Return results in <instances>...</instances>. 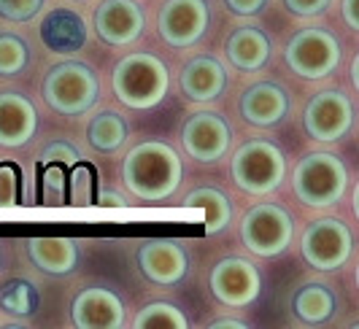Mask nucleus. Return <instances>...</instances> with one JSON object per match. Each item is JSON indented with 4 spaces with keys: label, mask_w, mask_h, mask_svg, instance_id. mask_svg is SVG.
Returning <instances> with one entry per match:
<instances>
[{
    "label": "nucleus",
    "mask_w": 359,
    "mask_h": 329,
    "mask_svg": "<svg viewBox=\"0 0 359 329\" xmlns=\"http://www.w3.org/2000/svg\"><path fill=\"white\" fill-rule=\"evenodd\" d=\"M181 160L176 148L162 141H144L130 148L122 164L125 186L144 202L168 200L181 183Z\"/></svg>",
    "instance_id": "obj_1"
},
{
    "label": "nucleus",
    "mask_w": 359,
    "mask_h": 329,
    "mask_svg": "<svg viewBox=\"0 0 359 329\" xmlns=\"http://www.w3.org/2000/svg\"><path fill=\"white\" fill-rule=\"evenodd\" d=\"M111 84L127 108L149 111L165 100L170 87V74L160 57L135 52L116 62Z\"/></svg>",
    "instance_id": "obj_2"
},
{
    "label": "nucleus",
    "mask_w": 359,
    "mask_h": 329,
    "mask_svg": "<svg viewBox=\"0 0 359 329\" xmlns=\"http://www.w3.org/2000/svg\"><path fill=\"white\" fill-rule=\"evenodd\" d=\"M46 106L62 116H81L100 100V81L87 62H60L43 78Z\"/></svg>",
    "instance_id": "obj_3"
},
{
    "label": "nucleus",
    "mask_w": 359,
    "mask_h": 329,
    "mask_svg": "<svg viewBox=\"0 0 359 329\" xmlns=\"http://www.w3.org/2000/svg\"><path fill=\"white\" fill-rule=\"evenodd\" d=\"M294 195L308 208H330L343 197L348 186L346 164L327 151H313L294 167Z\"/></svg>",
    "instance_id": "obj_4"
},
{
    "label": "nucleus",
    "mask_w": 359,
    "mask_h": 329,
    "mask_svg": "<svg viewBox=\"0 0 359 329\" xmlns=\"http://www.w3.org/2000/svg\"><path fill=\"white\" fill-rule=\"evenodd\" d=\"M287 176L284 151L270 141H249L235 151L233 178L249 195L276 192Z\"/></svg>",
    "instance_id": "obj_5"
},
{
    "label": "nucleus",
    "mask_w": 359,
    "mask_h": 329,
    "mask_svg": "<svg viewBox=\"0 0 359 329\" xmlns=\"http://www.w3.org/2000/svg\"><path fill=\"white\" fill-rule=\"evenodd\" d=\"M294 224L289 211L276 202H259L241 221L243 246L257 256H278L292 243Z\"/></svg>",
    "instance_id": "obj_6"
},
{
    "label": "nucleus",
    "mask_w": 359,
    "mask_h": 329,
    "mask_svg": "<svg viewBox=\"0 0 359 329\" xmlns=\"http://www.w3.org/2000/svg\"><path fill=\"white\" fill-rule=\"evenodd\" d=\"M284 57L300 78H324L341 62V43L322 27H308L289 41Z\"/></svg>",
    "instance_id": "obj_7"
},
{
    "label": "nucleus",
    "mask_w": 359,
    "mask_h": 329,
    "mask_svg": "<svg viewBox=\"0 0 359 329\" xmlns=\"http://www.w3.org/2000/svg\"><path fill=\"white\" fill-rule=\"evenodd\" d=\"M351 246H354L351 230L341 219L313 221L300 240V251L306 256V262L324 273L343 267L351 256Z\"/></svg>",
    "instance_id": "obj_8"
},
{
    "label": "nucleus",
    "mask_w": 359,
    "mask_h": 329,
    "mask_svg": "<svg viewBox=\"0 0 359 329\" xmlns=\"http://www.w3.org/2000/svg\"><path fill=\"white\" fill-rule=\"evenodd\" d=\"M351 122H354L351 100L338 90H324L313 94V100L308 103L306 113H303L306 132L313 141H322V144L341 141L351 130Z\"/></svg>",
    "instance_id": "obj_9"
},
{
    "label": "nucleus",
    "mask_w": 359,
    "mask_h": 329,
    "mask_svg": "<svg viewBox=\"0 0 359 329\" xmlns=\"http://www.w3.org/2000/svg\"><path fill=\"white\" fill-rule=\"evenodd\" d=\"M211 11L205 0H168L162 6L157 30L173 49H187L205 36Z\"/></svg>",
    "instance_id": "obj_10"
},
{
    "label": "nucleus",
    "mask_w": 359,
    "mask_h": 329,
    "mask_svg": "<svg viewBox=\"0 0 359 329\" xmlns=\"http://www.w3.org/2000/svg\"><path fill=\"white\" fill-rule=\"evenodd\" d=\"M262 278L252 262L241 256H227L211 270V292L227 308H246L259 297Z\"/></svg>",
    "instance_id": "obj_11"
},
{
    "label": "nucleus",
    "mask_w": 359,
    "mask_h": 329,
    "mask_svg": "<svg viewBox=\"0 0 359 329\" xmlns=\"http://www.w3.org/2000/svg\"><path fill=\"white\" fill-rule=\"evenodd\" d=\"M181 141H184V148L192 160L211 164L227 154V148L233 144V132L219 113L203 111V113H195L187 119V125L181 130Z\"/></svg>",
    "instance_id": "obj_12"
},
{
    "label": "nucleus",
    "mask_w": 359,
    "mask_h": 329,
    "mask_svg": "<svg viewBox=\"0 0 359 329\" xmlns=\"http://www.w3.org/2000/svg\"><path fill=\"white\" fill-rule=\"evenodd\" d=\"M144 8L135 0H103L95 11V33L108 46H127L144 36Z\"/></svg>",
    "instance_id": "obj_13"
},
{
    "label": "nucleus",
    "mask_w": 359,
    "mask_h": 329,
    "mask_svg": "<svg viewBox=\"0 0 359 329\" xmlns=\"http://www.w3.org/2000/svg\"><path fill=\"white\" fill-rule=\"evenodd\" d=\"M138 267L141 273L160 286H173L189 270V259L179 240L154 238L146 240L138 248Z\"/></svg>",
    "instance_id": "obj_14"
},
{
    "label": "nucleus",
    "mask_w": 359,
    "mask_h": 329,
    "mask_svg": "<svg viewBox=\"0 0 359 329\" xmlns=\"http://www.w3.org/2000/svg\"><path fill=\"white\" fill-rule=\"evenodd\" d=\"M73 327L79 329H116L125 324V305L111 289H84L73 300Z\"/></svg>",
    "instance_id": "obj_15"
},
{
    "label": "nucleus",
    "mask_w": 359,
    "mask_h": 329,
    "mask_svg": "<svg viewBox=\"0 0 359 329\" xmlns=\"http://www.w3.org/2000/svg\"><path fill=\"white\" fill-rule=\"evenodd\" d=\"M38 127L36 106L17 92L0 94V146L19 148L25 146Z\"/></svg>",
    "instance_id": "obj_16"
},
{
    "label": "nucleus",
    "mask_w": 359,
    "mask_h": 329,
    "mask_svg": "<svg viewBox=\"0 0 359 329\" xmlns=\"http://www.w3.org/2000/svg\"><path fill=\"white\" fill-rule=\"evenodd\" d=\"M289 111V94L284 87L273 81H259L243 92L241 97V113L254 127H273L278 125Z\"/></svg>",
    "instance_id": "obj_17"
},
{
    "label": "nucleus",
    "mask_w": 359,
    "mask_h": 329,
    "mask_svg": "<svg viewBox=\"0 0 359 329\" xmlns=\"http://www.w3.org/2000/svg\"><path fill=\"white\" fill-rule=\"evenodd\" d=\"M224 87H227V71L216 57H195L181 71V92L195 103L216 100Z\"/></svg>",
    "instance_id": "obj_18"
},
{
    "label": "nucleus",
    "mask_w": 359,
    "mask_h": 329,
    "mask_svg": "<svg viewBox=\"0 0 359 329\" xmlns=\"http://www.w3.org/2000/svg\"><path fill=\"white\" fill-rule=\"evenodd\" d=\"M30 259L49 275H68L79 262V246L71 238H30Z\"/></svg>",
    "instance_id": "obj_19"
},
{
    "label": "nucleus",
    "mask_w": 359,
    "mask_h": 329,
    "mask_svg": "<svg viewBox=\"0 0 359 329\" xmlns=\"http://www.w3.org/2000/svg\"><path fill=\"white\" fill-rule=\"evenodd\" d=\"M41 38L52 52H76L87 41V24L73 11H52L41 24Z\"/></svg>",
    "instance_id": "obj_20"
},
{
    "label": "nucleus",
    "mask_w": 359,
    "mask_h": 329,
    "mask_svg": "<svg viewBox=\"0 0 359 329\" xmlns=\"http://www.w3.org/2000/svg\"><path fill=\"white\" fill-rule=\"evenodd\" d=\"M227 57L238 71H259L270 59V38L257 27H238L227 38Z\"/></svg>",
    "instance_id": "obj_21"
},
{
    "label": "nucleus",
    "mask_w": 359,
    "mask_h": 329,
    "mask_svg": "<svg viewBox=\"0 0 359 329\" xmlns=\"http://www.w3.org/2000/svg\"><path fill=\"white\" fill-rule=\"evenodd\" d=\"M292 311L303 324H322L335 313V294L324 284H306L292 297Z\"/></svg>",
    "instance_id": "obj_22"
},
{
    "label": "nucleus",
    "mask_w": 359,
    "mask_h": 329,
    "mask_svg": "<svg viewBox=\"0 0 359 329\" xmlns=\"http://www.w3.org/2000/svg\"><path fill=\"white\" fill-rule=\"evenodd\" d=\"M184 205H187V208H203V211H205V232H208V235L224 230V227L230 224V219H233V205L227 200V195L219 192V189H211V186H200L195 192H189Z\"/></svg>",
    "instance_id": "obj_23"
},
{
    "label": "nucleus",
    "mask_w": 359,
    "mask_h": 329,
    "mask_svg": "<svg viewBox=\"0 0 359 329\" xmlns=\"http://www.w3.org/2000/svg\"><path fill=\"white\" fill-rule=\"evenodd\" d=\"M87 138H90V146L103 151V154H114L116 148L125 146L127 141V122L114 113V111H103L97 113L87 127Z\"/></svg>",
    "instance_id": "obj_24"
},
{
    "label": "nucleus",
    "mask_w": 359,
    "mask_h": 329,
    "mask_svg": "<svg viewBox=\"0 0 359 329\" xmlns=\"http://www.w3.org/2000/svg\"><path fill=\"white\" fill-rule=\"evenodd\" d=\"M97 167L87 160H79L68 167V205H95L97 202Z\"/></svg>",
    "instance_id": "obj_25"
},
{
    "label": "nucleus",
    "mask_w": 359,
    "mask_h": 329,
    "mask_svg": "<svg viewBox=\"0 0 359 329\" xmlns=\"http://www.w3.org/2000/svg\"><path fill=\"white\" fill-rule=\"evenodd\" d=\"M68 167L65 162H43L38 178V200L41 205H68Z\"/></svg>",
    "instance_id": "obj_26"
},
{
    "label": "nucleus",
    "mask_w": 359,
    "mask_h": 329,
    "mask_svg": "<svg viewBox=\"0 0 359 329\" xmlns=\"http://www.w3.org/2000/svg\"><path fill=\"white\" fill-rule=\"evenodd\" d=\"M0 308L8 316H33L38 308V292L30 281H6L0 286Z\"/></svg>",
    "instance_id": "obj_27"
},
{
    "label": "nucleus",
    "mask_w": 359,
    "mask_h": 329,
    "mask_svg": "<svg viewBox=\"0 0 359 329\" xmlns=\"http://www.w3.org/2000/svg\"><path fill=\"white\" fill-rule=\"evenodd\" d=\"M138 329H184L189 321L181 308L170 305V302H151L146 305L144 311H138L135 321Z\"/></svg>",
    "instance_id": "obj_28"
},
{
    "label": "nucleus",
    "mask_w": 359,
    "mask_h": 329,
    "mask_svg": "<svg viewBox=\"0 0 359 329\" xmlns=\"http://www.w3.org/2000/svg\"><path fill=\"white\" fill-rule=\"evenodd\" d=\"M27 59H30V52L22 38L11 36V33L0 36V76L22 74L27 68Z\"/></svg>",
    "instance_id": "obj_29"
},
{
    "label": "nucleus",
    "mask_w": 359,
    "mask_h": 329,
    "mask_svg": "<svg viewBox=\"0 0 359 329\" xmlns=\"http://www.w3.org/2000/svg\"><path fill=\"white\" fill-rule=\"evenodd\" d=\"M22 167L17 162H0V205H19L22 195Z\"/></svg>",
    "instance_id": "obj_30"
},
{
    "label": "nucleus",
    "mask_w": 359,
    "mask_h": 329,
    "mask_svg": "<svg viewBox=\"0 0 359 329\" xmlns=\"http://www.w3.org/2000/svg\"><path fill=\"white\" fill-rule=\"evenodd\" d=\"M43 6L46 0H0V17L8 22H30Z\"/></svg>",
    "instance_id": "obj_31"
},
{
    "label": "nucleus",
    "mask_w": 359,
    "mask_h": 329,
    "mask_svg": "<svg viewBox=\"0 0 359 329\" xmlns=\"http://www.w3.org/2000/svg\"><path fill=\"white\" fill-rule=\"evenodd\" d=\"M81 160V154H79V148L71 146L68 141H54L49 146L41 151V164L43 162H65V164H73Z\"/></svg>",
    "instance_id": "obj_32"
},
{
    "label": "nucleus",
    "mask_w": 359,
    "mask_h": 329,
    "mask_svg": "<svg viewBox=\"0 0 359 329\" xmlns=\"http://www.w3.org/2000/svg\"><path fill=\"white\" fill-rule=\"evenodd\" d=\"M332 0H284L287 11L297 14V17H319L330 8Z\"/></svg>",
    "instance_id": "obj_33"
},
{
    "label": "nucleus",
    "mask_w": 359,
    "mask_h": 329,
    "mask_svg": "<svg viewBox=\"0 0 359 329\" xmlns=\"http://www.w3.org/2000/svg\"><path fill=\"white\" fill-rule=\"evenodd\" d=\"M224 6L238 17H254L268 6V0H224Z\"/></svg>",
    "instance_id": "obj_34"
},
{
    "label": "nucleus",
    "mask_w": 359,
    "mask_h": 329,
    "mask_svg": "<svg viewBox=\"0 0 359 329\" xmlns=\"http://www.w3.org/2000/svg\"><path fill=\"white\" fill-rule=\"evenodd\" d=\"M343 19L351 30L359 27V0H343Z\"/></svg>",
    "instance_id": "obj_35"
},
{
    "label": "nucleus",
    "mask_w": 359,
    "mask_h": 329,
    "mask_svg": "<svg viewBox=\"0 0 359 329\" xmlns=\"http://www.w3.org/2000/svg\"><path fill=\"white\" fill-rule=\"evenodd\" d=\"M97 205H106V208H125L127 202L122 195H114V192H97Z\"/></svg>",
    "instance_id": "obj_36"
},
{
    "label": "nucleus",
    "mask_w": 359,
    "mask_h": 329,
    "mask_svg": "<svg viewBox=\"0 0 359 329\" xmlns=\"http://www.w3.org/2000/svg\"><path fill=\"white\" fill-rule=\"evenodd\" d=\"M211 327H230V329H243L246 327V321H235V318H219V321H214Z\"/></svg>",
    "instance_id": "obj_37"
}]
</instances>
